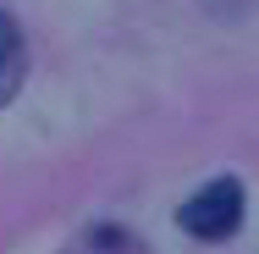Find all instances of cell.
<instances>
[{
  "label": "cell",
  "instance_id": "6da1fadb",
  "mask_svg": "<svg viewBox=\"0 0 259 254\" xmlns=\"http://www.w3.org/2000/svg\"><path fill=\"white\" fill-rule=\"evenodd\" d=\"M177 221H182L193 238H204V243L232 238L237 221H243V183H237V177H215V183H204L193 199L177 210Z\"/></svg>",
  "mask_w": 259,
  "mask_h": 254
},
{
  "label": "cell",
  "instance_id": "7a4b0ae2",
  "mask_svg": "<svg viewBox=\"0 0 259 254\" xmlns=\"http://www.w3.org/2000/svg\"><path fill=\"white\" fill-rule=\"evenodd\" d=\"M22 66H28V50H22V28L0 11V100H11L17 94V83H22Z\"/></svg>",
  "mask_w": 259,
  "mask_h": 254
}]
</instances>
